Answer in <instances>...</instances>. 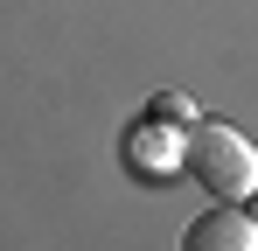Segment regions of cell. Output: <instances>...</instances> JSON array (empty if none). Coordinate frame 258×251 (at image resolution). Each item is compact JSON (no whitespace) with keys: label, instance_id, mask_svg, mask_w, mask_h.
Masks as SVG:
<instances>
[{"label":"cell","instance_id":"3957f363","mask_svg":"<svg viewBox=\"0 0 258 251\" xmlns=\"http://www.w3.org/2000/svg\"><path fill=\"white\" fill-rule=\"evenodd\" d=\"M181 251H258V223L244 209H203L181 230Z\"/></svg>","mask_w":258,"mask_h":251},{"label":"cell","instance_id":"6da1fadb","mask_svg":"<svg viewBox=\"0 0 258 251\" xmlns=\"http://www.w3.org/2000/svg\"><path fill=\"white\" fill-rule=\"evenodd\" d=\"M181 174H196L223 203H244V196H258V147L223 119H188V133H181Z\"/></svg>","mask_w":258,"mask_h":251},{"label":"cell","instance_id":"7a4b0ae2","mask_svg":"<svg viewBox=\"0 0 258 251\" xmlns=\"http://www.w3.org/2000/svg\"><path fill=\"white\" fill-rule=\"evenodd\" d=\"M181 133H188L181 119L147 112V119L126 133V167L140 174V181H168V174H181Z\"/></svg>","mask_w":258,"mask_h":251}]
</instances>
